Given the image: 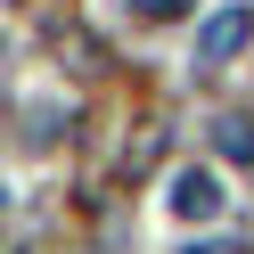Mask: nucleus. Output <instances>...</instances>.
Wrapping results in <instances>:
<instances>
[{"mask_svg":"<svg viewBox=\"0 0 254 254\" xmlns=\"http://www.w3.org/2000/svg\"><path fill=\"white\" fill-rule=\"evenodd\" d=\"M246 41H254V8H238V0H230V8H213V17L197 25V66H230Z\"/></svg>","mask_w":254,"mask_h":254,"instance_id":"nucleus-1","label":"nucleus"},{"mask_svg":"<svg viewBox=\"0 0 254 254\" xmlns=\"http://www.w3.org/2000/svg\"><path fill=\"white\" fill-rule=\"evenodd\" d=\"M172 213H181V221H213V213H221V181H213L205 164L172 172Z\"/></svg>","mask_w":254,"mask_h":254,"instance_id":"nucleus-2","label":"nucleus"},{"mask_svg":"<svg viewBox=\"0 0 254 254\" xmlns=\"http://www.w3.org/2000/svg\"><path fill=\"white\" fill-rule=\"evenodd\" d=\"M213 131H221V156H230V164H254V123L246 115H221Z\"/></svg>","mask_w":254,"mask_h":254,"instance_id":"nucleus-3","label":"nucleus"},{"mask_svg":"<svg viewBox=\"0 0 254 254\" xmlns=\"http://www.w3.org/2000/svg\"><path fill=\"white\" fill-rule=\"evenodd\" d=\"M131 8H139V17H148V25H164V17H181L189 0H131Z\"/></svg>","mask_w":254,"mask_h":254,"instance_id":"nucleus-4","label":"nucleus"},{"mask_svg":"<svg viewBox=\"0 0 254 254\" xmlns=\"http://www.w3.org/2000/svg\"><path fill=\"white\" fill-rule=\"evenodd\" d=\"M189 254H246V246H230V238H205V246H189Z\"/></svg>","mask_w":254,"mask_h":254,"instance_id":"nucleus-5","label":"nucleus"},{"mask_svg":"<svg viewBox=\"0 0 254 254\" xmlns=\"http://www.w3.org/2000/svg\"><path fill=\"white\" fill-rule=\"evenodd\" d=\"M0 66H8V50H0Z\"/></svg>","mask_w":254,"mask_h":254,"instance_id":"nucleus-6","label":"nucleus"},{"mask_svg":"<svg viewBox=\"0 0 254 254\" xmlns=\"http://www.w3.org/2000/svg\"><path fill=\"white\" fill-rule=\"evenodd\" d=\"M0 205H8V197H0Z\"/></svg>","mask_w":254,"mask_h":254,"instance_id":"nucleus-7","label":"nucleus"}]
</instances>
